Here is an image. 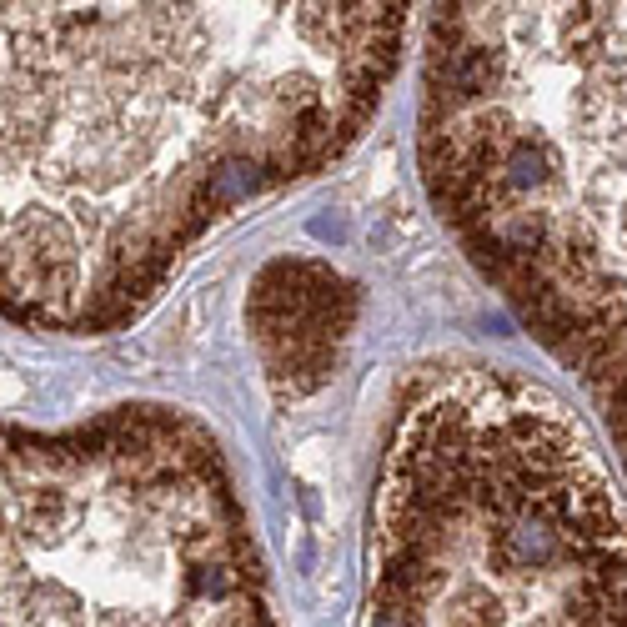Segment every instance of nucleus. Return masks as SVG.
<instances>
[{
	"instance_id": "f257e3e1",
	"label": "nucleus",
	"mask_w": 627,
	"mask_h": 627,
	"mask_svg": "<svg viewBox=\"0 0 627 627\" xmlns=\"http://www.w3.org/2000/svg\"><path fill=\"white\" fill-rule=\"evenodd\" d=\"M407 6H6V317L111 332L372 121Z\"/></svg>"
},
{
	"instance_id": "f03ea898",
	"label": "nucleus",
	"mask_w": 627,
	"mask_h": 627,
	"mask_svg": "<svg viewBox=\"0 0 627 627\" xmlns=\"http://www.w3.org/2000/svg\"><path fill=\"white\" fill-rule=\"evenodd\" d=\"M422 171L627 452V6H437Z\"/></svg>"
},
{
	"instance_id": "7ed1b4c3",
	"label": "nucleus",
	"mask_w": 627,
	"mask_h": 627,
	"mask_svg": "<svg viewBox=\"0 0 627 627\" xmlns=\"http://www.w3.org/2000/svg\"><path fill=\"white\" fill-rule=\"evenodd\" d=\"M362 627H627V502L547 387L447 367L407 392L372 482Z\"/></svg>"
},
{
	"instance_id": "20e7f679",
	"label": "nucleus",
	"mask_w": 627,
	"mask_h": 627,
	"mask_svg": "<svg viewBox=\"0 0 627 627\" xmlns=\"http://www.w3.org/2000/svg\"><path fill=\"white\" fill-rule=\"evenodd\" d=\"M0 627H276L266 562L206 427L116 407L6 432Z\"/></svg>"
},
{
	"instance_id": "39448f33",
	"label": "nucleus",
	"mask_w": 627,
	"mask_h": 627,
	"mask_svg": "<svg viewBox=\"0 0 627 627\" xmlns=\"http://www.w3.org/2000/svg\"><path fill=\"white\" fill-rule=\"evenodd\" d=\"M357 322V291L322 261H271L251 291V332L281 392L327 382L342 337Z\"/></svg>"
}]
</instances>
